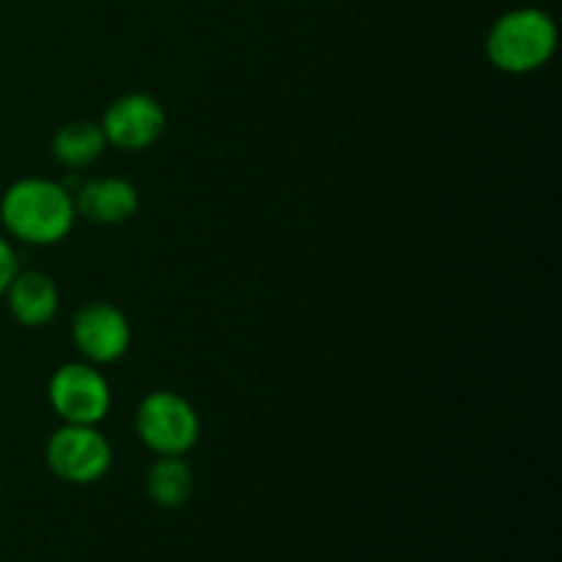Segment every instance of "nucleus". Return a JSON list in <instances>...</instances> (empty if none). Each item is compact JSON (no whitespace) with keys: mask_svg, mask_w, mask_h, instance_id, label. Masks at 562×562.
Returning a JSON list of instances; mask_svg holds the SVG:
<instances>
[{"mask_svg":"<svg viewBox=\"0 0 562 562\" xmlns=\"http://www.w3.org/2000/svg\"><path fill=\"white\" fill-rule=\"evenodd\" d=\"M0 223L11 239L31 247L60 245L75 231V192L64 181L25 176L0 195Z\"/></svg>","mask_w":562,"mask_h":562,"instance_id":"nucleus-1","label":"nucleus"},{"mask_svg":"<svg viewBox=\"0 0 562 562\" xmlns=\"http://www.w3.org/2000/svg\"><path fill=\"white\" fill-rule=\"evenodd\" d=\"M558 42V22L549 11L538 5H516L488 27L486 58L505 75H530L554 58Z\"/></svg>","mask_w":562,"mask_h":562,"instance_id":"nucleus-2","label":"nucleus"},{"mask_svg":"<svg viewBox=\"0 0 562 562\" xmlns=\"http://www.w3.org/2000/svg\"><path fill=\"white\" fill-rule=\"evenodd\" d=\"M135 434L154 456H184L201 439V417L184 395L154 390L137 404Z\"/></svg>","mask_w":562,"mask_h":562,"instance_id":"nucleus-3","label":"nucleus"},{"mask_svg":"<svg viewBox=\"0 0 562 562\" xmlns=\"http://www.w3.org/2000/svg\"><path fill=\"white\" fill-rule=\"evenodd\" d=\"M47 470L71 486H91L102 481L113 467V445L97 426L64 423L49 434L44 445Z\"/></svg>","mask_w":562,"mask_h":562,"instance_id":"nucleus-4","label":"nucleus"},{"mask_svg":"<svg viewBox=\"0 0 562 562\" xmlns=\"http://www.w3.org/2000/svg\"><path fill=\"white\" fill-rule=\"evenodd\" d=\"M49 409L71 426H99L110 415L113 390L102 368L86 360L60 366L47 382Z\"/></svg>","mask_w":562,"mask_h":562,"instance_id":"nucleus-5","label":"nucleus"},{"mask_svg":"<svg viewBox=\"0 0 562 562\" xmlns=\"http://www.w3.org/2000/svg\"><path fill=\"white\" fill-rule=\"evenodd\" d=\"M69 333L80 360L97 368L119 362L132 346L130 318L113 302L93 300L82 305L71 318Z\"/></svg>","mask_w":562,"mask_h":562,"instance_id":"nucleus-6","label":"nucleus"},{"mask_svg":"<svg viewBox=\"0 0 562 562\" xmlns=\"http://www.w3.org/2000/svg\"><path fill=\"white\" fill-rule=\"evenodd\" d=\"M99 126H102L108 146L119 148V151L135 154L151 148L154 143L165 135L168 113H165L162 102H159L157 97L143 91H132L115 99V102L104 110Z\"/></svg>","mask_w":562,"mask_h":562,"instance_id":"nucleus-7","label":"nucleus"},{"mask_svg":"<svg viewBox=\"0 0 562 562\" xmlns=\"http://www.w3.org/2000/svg\"><path fill=\"white\" fill-rule=\"evenodd\" d=\"M77 217L93 225H121L132 220L140 209V192L130 179L121 176H99L80 181L75 190Z\"/></svg>","mask_w":562,"mask_h":562,"instance_id":"nucleus-8","label":"nucleus"},{"mask_svg":"<svg viewBox=\"0 0 562 562\" xmlns=\"http://www.w3.org/2000/svg\"><path fill=\"white\" fill-rule=\"evenodd\" d=\"M3 296L11 318L25 329L47 327L60 311L58 283L38 269H20Z\"/></svg>","mask_w":562,"mask_h":562,"instance_id":"nucleus-9","label":"nucleus"},{"mask_svg":"<svg viewBox=\"0 0 562 562\" xmlns=\"http://www.w3.org/2000/svg\"><path fill=\"white\" fill-rule=\"evenodd\" d=\"M49 151H53L55 162L80 173L99 162V157L108 151V140L97 121H69L53 135Z\"/></svg>","mask_w":562,"mask_h":562,"instance_id":"nucleus-10","label":"nucleus"},{"mask_svg":"<svg viewBox=\"0 0 562 562\" xmlns=\"http://www.w3.org/2000/svg\"><path fill=\"white\" fill-rule=\"evenodd\" d=\"M195 488V475L184 456H157L146 472V494L165 510L181 508Z\"/></svg>","mask_w":562,"mask_h":562,"instance_id":"nucleus-11","label":"nucleus"},{"mask_svg":"<svg viewBox=\"0 0 562 562\" xmlns=\"http://www.w3.org/2000/svg\"><path fill=\"white\" fill-rule=\"evenodd\" d=\"M16 272H20V256H16L9 236H0V296L5 294Z\"/></svg>","mask_w":562,"mask_h":562,"instance_id":"nucleus-12","label":"nucleus"}]
</instances>
